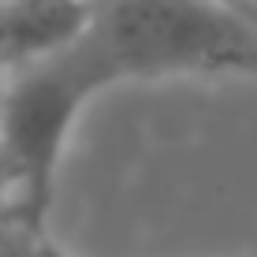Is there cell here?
<instances>
[{"instance_id": "1", "label": "cell", "mask_w": 257, "mask_h": 257, "mask_svg": "<svg viewBox=\"0 0 257 257\" xmlns=\"http://www.w3.org/2000/svg\"><path fill=\"white\" fill-rule=\"evenodd\" d=\"M108 82H119V75L90 30L56 56L8 71L0 90V153L12 172L8 212L23 216L30 227L45 231L52 179L67 131L78 108Z\"/></svg>"}, {"instance_id": "2", "label": "cell", "mask_w": 257, "mask_h": 257, "mask_svg": "<svg viewBox=\"0 0 257 257\" xmlns=\"http://www.w3.org/2000/svg\"><path fill=\"white\" fill-rule=\"evenodd\" d=\"M90 34L119 78L257 75V15L224 0H101Z\"/></svg>"}, {"instance_id": "3", "label": "cell", "mask_w": 257, "mask_h": 257, "mask_svg": "<svg viewBox=\"0 0 257 257\" xmlns=\"http://www.w3.org/2000/svg\"><path fill=\"white\" fill-rule=\"evenodd\" d=\"M101 0H0V71L71 49L90 30Z\"/></svg>"}, {"instance_id": "4", "label": "cell", "mask_w": 257, "mask_h": 257, "mask_svg": "<svg viewBox=\"0 0 257 257\" xmlns=\"http://www.w3.org/2000/svg\"><path fill=\"white\" fill-rule=\"evenodd\" d=\"M49 231L30 227L15 212H0V257H45Z\"/></svg>"}, {"instance_id": "5", "label": "cell", "mask_w": 257, "mask_h": 257, "mask_svg": "<svg viewBox=\"0 0 257 257\" xmlns=\"http://www.w3.org/2000/svg\"><path fill=\"white\" fill-rule=\"evenodd\" d=\"M12 205V172H8V161L0 153V212Z\"/></svg>"}, {"instance_id": "6", "label": "cell", "mask_w": 257, "mask_h": 257, "mask_svg": "<svg viewBox=\"0 0 257 257\" xmlns=\"http://www.w3.org/2000/svg\"><path fill=\"white\" fill-rule=\"evenodd\" d=\"M45 257H67L64 250H60L56 242H52V238H45Z\"/></svg>"}, {"instance_id": "7", "label": "cell", "mask_w": 257, "mask_h": 257, "mask_svg": "<svg viewBox=\"0 0 257 257\" xmlns=\"http://www.w3.org/2000/svg\"><path fill=\"white\" fill-rule=\"evenodd\" d=\"M242 8H257V0H242Z\"/></svg>"}, {"instance_id": "8", "label": "cell", "mask_w": 257, "mask_h": 257, "mask_svg": "<svg viewBox=\"0 0 257 257\" xmlns=\"http://www.w3.org/2000/svg\"><path fill=\"white\" fill-rule=\"evenodd\" d=\"M4 78H8V75H4V71H0V90H4Z\"/></svg>"}, {"instance_id": "9", "label": "cell", "mask_w": 257, "mask_h": 257, "mask_svg": "<svg viewBox=\"0 0 257 257\" xmlns=\"http://www.w3.org/2000/svg\"><path fill=\"white\" fill-rule=\"evenodd\" d=\"M250 12H253V15H257V8H250Z\"/></svg>"}]
</instances>
